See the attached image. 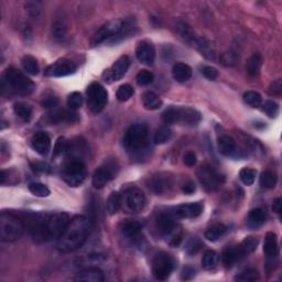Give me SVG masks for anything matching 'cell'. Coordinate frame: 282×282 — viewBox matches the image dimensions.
<instances>
[{"label":"cell","instance_id":"obj_1","mask_svg":"<svg viewBox=\"0 0 282 282\" xmlns=\"http://www.w3.org/2000/svg\"><path fill=\"white\" fill-rule=\"evenodd\" d=\"M70 216L65 213L34 215L28 220V229L37 243L59 239L70 223Z\"/></svg>","mask_w":282,"mask_h":282},{"label":"cell","instance_id":"obj_2","mask_svg":"<svg viewBox=\"0 0 282 282\" xmlns=\"http://www.w3.org/2000/svg\"><path fill=\"white\" fill-rule=\"evenodd\" d=\"M92 223L83 215L74 216L58 239V249L61 252H71L82 247L88 238Z\"/></svg>","mask_w":282,"mask_h":282},{"label":"cell","instance_id":"obj_3","mask_svg":"<svg viewBox=\"0 0 282 282\" xmlns=\"http://www.w3.org/2000/svg\"><path fill=\"white\" fill-rule=\"evenodd\" d=\"M3 83L7 84V86L11 91L21 95H29L35 88L34 83L29 78H27L21 71L15 67H9L6 71Z\"/></svg>","mask_w":282,"mask_h":282},{"label":"cell","instance_id":"obj_4","mask_svg":"<svg viewBox=\"0 0 282 282\" xmlns=\"http://www.w3.org/2000/svg\"><path fill=\"white\" fill-rule=\"evenodd\" d=\"M25 226L17 217L2 213L0 216V238L2 241H16L21 238Z\"/></svg>","mask_w":282,"mask_h":282},{"label":"cell","instance_id":"obj_5","mask_svg":"<svg viewBox=\"0 0 282 282\" xmlns=\"http://www.w3.org/2000/svg\"><path fill=\"white\" fill-rule=\"evenodd\" d=\"M149 130L144 124H135L129 127L125 135L124 143L128 150L138 151L146 147Z\"/></svg>","mask_w":282,"mask_h":282},{"label":"cell","instance_id":"obj_6","mask_svg":"<svg viewBox=\"0 0 282 282\" xmlns=\"http://www.w3.org/2000/svg\"><path fill=\"white\" fill-rule=\"evenodd\" d=\"M62 176L70 187H79L86 178L85 164L79 159H72L64 166Z\"/></svg>","mask_w":282,"mask_h":282},{"label":"cell","instance_id":"obj_7","mask_svg":"<svg viewBox=\"0 0 282 282\" xmlns=\"http://www.w3.org/2000/svg\"><path fill=\"white\" fill-rule=\"evenodd\" d=\"M87 107L90 110L97 114L102 111L108 103V93L99 83H92L87 87Z\"/></svg>","mask_w":282,"mask_h":282},{"label":"cell","instance_id":"obj_8","mask_svg":"<svg viewBox=\"0 0 282 282\" xmlns=\"http://www.w3.org/2000/svg\"><path fill=\"white\" fill-rule=\"evenodd\" d=\"M127 23V19H117L112 21L107 22L106 25L100 27L95 32V34L92 38V44H99L107 40H111L122 33L125 26Z\"/></svg>","mask_w":282,"mask_h":282},{"label":"cell","instance_id":"obj_9","mask_svg":"<svg viewBox=\"0 0 282 282\" xmlns=\"http://www.w3.org/2000/svg\"><path fill=\"white\" fill-rule=\"evenodd\" d=\"M174 269V260L167 252L157 253L154 264H152V272L157 280H167Z\"/></svg>","mask_w":282,"mask_h":282},{"label":"cell","instance_id":"obj_10","mask_svg":"<svg viewBox=\"0 0 282 282\" xmlns=\"http://www.w3.org/2000/svg\"><path fill=\"white\" fill-rule=\"evenodd\" d=\"M197 176L204 188L209 192L219 190L224 183V176H221L214 168L209 166L201 167L197 171Z\"/></svg>","mask_w":282,"mask_h":282},{"label":"cell","instance_id":"obj_11","mask_svg":"<svg viewBox=\"0 0 282 282\" xmlns=\"http://www.w3.org/2000/svg\"><path fill=\"white\" fill-rule=\"evenodd\" d=\"M118 171L116 161L108 160L102 167H99L93 175V187L95 188H103L110 181L115 178Z\"/></svg>","mask_w":282,"mask_h":282},{"label":"cell","instance_id":"obj_12","mask_svg":"<svg viewBox=\"0 0 282 282\" xmlns=\"http://www.w3.org/2000/svg\"><path fill=\"white\" fill-rule=\"evenodd\" d=\"M123 203L126 205L128 211L132 213L140 212L146 205V196L139 188H129L124 192Z\"/></svg>","mask_w":282,"mask_h":282},{"label":"cell","instance_id":"obj_13","mask_svg":"<svg viewBox=\"0 0 282 282\" xmlns=\"http://www.w3.org/2000/svg\"><path fill=\"white\" fill-rule=\"evenodd\" d=\"M76 71L75 64L70 60H60L54 64H52L46 70L47 76H54V78H62V76L71 75Z\"/></svg>","mask_w":282,"mask_h":282},{"label":"cell","instance_id":"obj_14","mask_svg":"<svg viewBox=\"0 0 282 282\" xmlns=\"http://www.w3.org/2000/svg\"><path fill=\"white\" fill-rule=\"evenodd\" d=\"M136 56L140 63L144 64V65H152L156 59L154 46L147 41L139 42L136 49Z\"/></svg>","mask_w":282,"mask_h":282},{"label":"cell","instance_id":"obj_15","mask_svg":"<svg viewBox=\"0 0 282 282\" xmlns=\"http://www.w3.org/2000/svg\"><path fill=\"white\" fill-rule=\"evenodd\" d=\"M192 46L202 54L205 59L209 60V61H215L216 60V49L209 40L202 38V37H196L194 41H193Z\"/></svg>","mask_w":282,"mask_h":282},{"label":"cell","instance_id":"obj_16","mask_svg":"<svg viewBox=\"0 0 282 282\" xmlns=\"http://www.w3.org/2000/svg\"><path fill=\"white\" fill-rule=\"evenodd\" d=\"M129 66H130V60H129L127 55L122 56V58L117 60L110 70H108V78L112 80H120L126 75Z\"/></svg>","mask_w":282,"mask_h":282},{"label":"cell","instance_id":"obj_17","mask_svg":"<svg viewBox=\"0 0 282 282\" xmlns=\"http://www.w3.org/2000/svg\"><path fill=\"white\" fill-rule=\"evenodd\" d=\"M32 148L38 152L40 156H47L51 150V139L49 135L44 131L35 134L32 138Z\"/></svg>","mask_w":282,"mask_h":282},{"label":"cell","instance_id":"obj_18","mask_svg":"<svg viewBox=\"0 0 282 282\" xmlns=\"http://www.w3.org/2000/svg\"><path fill=\"white\" fill-rule=\"evenodd\" d=\"M201 119H202V116L193 108H179L178 124L184 125V126H196L200 124Z\"/></svg>","mask_w":282,"mask_h":282},{"label":"cell","instance_id":"obj_19","mask_svg":"<svg viewBox=\"0 0 282 282\" xmlns=\"http://www.w3.org/2000/svg\"><path fill=\"white\" fill-rule=\"evenodd\" d=\"M149 188H151V191H154L157 194H163V193L168 192L170 190L172 182L170 176L163 175V174H158L152 176V178L149 180Z\"/></svg>","mask_w":282,"mask_h":282},{"label":"cell","instance_id":"obj_20","mask_svg":"<svg viewBox=\"0 0 282 282\" xmlns=\"http://www.w3.org/2000/svg\"><path fill=\"white\" fill-rule=\"evenodd\" d=\"M50 120L52 123H75L79 119L78 115L72 110H64V108H58L52 110L49 114Z\"/></svg>","mask_w":282,"mask_h":282},{"label":"cell","instance_id":"obj_21","mask_svg":"<svg viewBox=\"0 0 282 282\" xmlns=\"http://www.w3.org/2000/svg\"><path fill=\"white\" fill-rule=\"evenodd\" d=\"M156 225L162 235H171L175 229L174 219L169 213H160L156 219Z\"/></svg>","mask_w":282,"mask_h":282},{"label":"cell","instance_id":"obj_22","mask_svg":"<svg viewBox=\"0 0 282 282\" xmlns=\"http://www.w3.org/2000/svg\"><path fill=\"white\" fill-rule=\"evenodd\" d=\"M105 279L104 273L98 268H86L79 271L75 276L74 280L79 282H103Z\"/></svg>","mask_w":282,"mask_h":282},{"label":"cell","instance_id":"obj_23","mask_svg":"<svg viewBox=\"0 0 282 282\" xmlns=\"http://www.w3.org/2000/svg\"><path fill=\"white\" fill-rule=\"evenodd\" d=\"M203 212V204L200 202L182 204L176 208V214L183 219H195Z\"/></svg>","mask_w":282,"mask_h":282},{"label":"cell","instance_id":"obj_24","mask_svg":"<svg viewBox=\"0 0 282 282\" xmlns=\"http://www.w3.org/2000/svg\"><path fill=\"white\" fill-rule=\"evenodd\" d=\"M67 30L66 17L63 13L56 15L54 21L52 23V35L55 40H62Z\"/></svg>","mask_w":282,"mask_h":282},{"label":"cell","instance_id":"obj_25","mask_svg":"<svg viewBox=\"0 0 282 282\" xmlns=\"http://www.w3.org/2000/svg\"><path fill=\"white\" fill-rule=\"evenodd\" d=\"M264 251L268 260H273L278 256L279 252V247H278V240L276 234L268 233L265 238Z\"/></svg>","mask_w":282,"mask_h":282},{"label":"cell","instance_id":"obj_26","mask_svg":"<svg viewBox=\"0 0 282 282\" xmlns=\"http://www.w3.org/2000/svg\"><path fill=\"white\" fill-rule=\"evenodd\" d=\"M241 258H244V256L243 253L240 252L238 246L233 248L228 247L227 249H225L223 253H221V263H223V265L226 268H232L237 261L241 259Z\"/></svg>","mask_w":282,"mask_h":282},{"label":"cell","instance_id":"obj_27","mask_svg":"<svg viewBox=\"0 0 282 282\" xmlns=\"http://www.w3.org/2000/svg\"><path fill=\"white\" fill-rule=\"evenodd\" d=\"M172 75H173V78H174L175 80H178V82L180 83H183L191 78L192 70L188 64L176 63L172 68Z\"/></svg>","mask_w":282,"mask_h":282},{"label":"cell","instance_id":"obj_28","mask_svg":"<svg viewBox=\"0 0 282 282\" xmlns=\"http://www.w3.org/2000/svg\"><path fill=\"white\" fill-rule=\"evenodd\" d=\"M219 150L224 156H233L236 151V141L229 136H221L219 139Z\"/></svg>","mask_w":282,"mask_h":282},{"label":"cell","instance_id":"obj_29","mask_svg":"<svg viewBox=\"0 0 282 282\" xmlns=\"http://www.w3.org/2000/svg\"><path fill=\"white\" fill-rule=\"evenodd\" d=\"M261 64H263V56L260 53H253L251 58L248 59L247 64H246V71L249 76L255 78L259 74Z\"/></svg>","mask_w":282,"mask_h":282},{"label":"cell","instance_id":"obj_30","mask_svg":"<svg viewBox=\"0 0 282 282\" xmlns=\"http://www.w3.org/2000/svg\"><path fill=\"white\" fill-rule=\"evenodd\" d=\"M123 205V195H120L119 193L112 192L111 194L108 196L107 202H106V211L108 215H115L118 213V211Z\"/></svg>","mask_w":282,"mask_h":282},{"label":"cell","instance_id":"obj_31","mask_svg":"<svg viewBox=\"0 0 282 282\" xmlns=\"http://www.w3.org/2000/svg\"><path fill=\"white\" fill-rule=\"evenodd\" d=\"M175 32L176 34L179 35L180 39H182L184 42H187L188 44H192L194 41L196 35L194 34V32L192 31V29L188 27L185 22H178L175 25Z\"/></svg>","mask_w":282,"mask_h":282},{"label":"cell","instance_id":"obj_32","mask_svg":"<svg viewBox=\"0 0 282 282\" xmlns=\"http://www.w3.org/2000/svg\"><path fill=\"white\" fill-rule=\"evenodd\" d=\"M267 219V214L263 208H253L248 215V225L252 228H257L263 225Z\"/></svg>","mask_w":282,"mask_h":282},{"label":"cell","instance_id":"obj_33","mask_svg":"<svg viewBox=\"0 0 282 282\" xmlns=\"http://www.w3.org/2000/svg\"><path fill=\"white\" fill-rule=\"evenodd\" d=\"M142 104L146 110H156L162 106V100L155 93L146 92L142 95Z\"/></svg>","mask_w":282,"mask_h":282},{"label":"cell","instance_id":"obj_34","mask_svg":"<svg viewBox=\"0 0 282 282\" xmlns=\"http://www.w3.org/2000/svg\"><path fill=\"white\" fill-rule=\"evenodd\" d=\"M122 232L125 236L128 237V238L136 239V238H138L139 235L141 234V225L138 223V221H135V220L126 221V223L123 225Z\"/></svg>","mask_w":282,"mask_h":282},{"label":"cell","instance_id":"obj_35","mask_svg":"<svg viewBox=\"0 0 282 282\" xmlns=\"http://www.w3.org/2000/svg\"><path fill=\"white\" fill-rule=\"evenodd\" d=\"M219 264V253L214 251H207L204 253L202 259V266L205 270H213L215 269Z\"/></svg>","mask_w":282,"mask_h":282},{"label":"cell","instance_id":"obj_36","mask_svg":"<svg viewBox=\"0 0 282 282\" xmlns=\"http://www.w3.org/2000/svg\"><path fill=\"white\" fill-rule=\"evenodd\" d=\"M226 231L227 227L224 224H216L205 232V238L209 241H216L226 233Z\"/></svg>","mask_w":282,"mask_h":282},{"label":"cell","instance_id":"obj_37","mask_svg":"<svg viewBox=\"0 0 282 282\" xmlns=\"http://www.w3.org/2000/svg\"><path fill=\"white\" fill-rule=\"evenodd\" d=\"M14 111L23 122H29L32 116V108L26 103H17L14 106Z\"/></svg>","mask_w":282,"mask_h":282},{"label":"cell","instance_id":"obj_38","mask_svg":"<svg viewBox=\"0 0 282 282\" xmlns=\"http://www.w3.org/2000/svg\"><path fill=\"white\" fill-rule=\"evenodd\" d=\"M21 63H22L23 68H25V71L27 72L28 74H30V75H38L39 74V71H40L39 64L37 62V60H35L33 56H31V55L23 56Z\"/></svg>","mask_w":282,"mask_h":282},{"label":"cell","instance_id":"obj_39","mask_svg":"<svg viewBox=\"0 0 282 282\" xmlns=\"http://www.w3.org/2000/svg\"><path fill=\"white\" fill-rule=\"evenodd\" d=\"M258 243H259V240H258L256 237H247V238H245L243 243L238 246V248L240 252L243 253V256L245 257L246 255H249V253L256 251Z\"/></svg>","mask_w":282,"mask_h":282},{"label":"cell","instance_id":"obj_40","mask_svg":"<svg viewBox=\"0 0 282 282\" xmlns=\"http://www.w3.org/2000/svg\"><path fill=\"white\" fill-rule=\"evenodd\" d=\"M259 183L265 188H273L277 184V175L271 171H265L261 173Z\"/></svg>","mask_w":282,"mask_h":282},{"label":"cell","instance_id":"obj_41","mask_svg":"<svg viewBox=\"0 0 282 282\" xmlns=\"http://www.w3.org/2000/svg\"><path fill=\"white\" fill-rule=\"evenodd\" d=\"M259 273L256 269H246L235 277V280L240 282H253L259 280Z\"/></svg>","mask_w":282,"mask_h":282},{"label":"cell","instance_id":"obj_42","mask_svg":"<svg viewBox=\"0 0 282 282\" xmlns=\"http://www.w3.org/2000/svg\"><path fill=\"white\" fill-rule=\"evenodd\" d=\"M134 87L129 84H124V85L120 86L116 93V97L119 102H127L128 99H130L134 95Z\"/></svg>","mask_w":282,"mask_h":282},{"label":"cell","instance_id":"obj_43","mask_svg":"<svg viewBox=\"0 0 282 282\" xmlns=\"http://www.w3.org/2000/svg\"><path fill=\"white\" fill-rule=\"evenodd\" d=\"M244 100L246 104H248L251 107H259L263 104V97L259 93L249 91L244 94Z\"/></svg>","mask_w":282,"mask_h":282},{"label":"cell","instance_id":"obj_44","mask_svg":"<svg viewBox=\"0 0 282 282\" xmlns=\"http://www.w3.org/2000/svg\"><path fill=\"white\" fill-rule=\"evenodd\" d=\"M171 136H172V132L170 129H169L168 127H161L157 130L155 135V138H154L155 143L157 144L167 143L168 141L171 139Z\"/></svg>","mask_w":282,"mask_h":282},{"label":"cell","instance_id":"obj_45","mask_svg":"<svg viewBox=\"0 0 282 282\" xmlns=\"http://www.w3.org/2000/svg\"><path fill=\"white\" fill-rule=\"evenodd\" d=\"M83 105V96L78 92H73L68 95L67 97V106L70 107V110H79Z\"/></svg>","mask_w":282,"mask_h":282},{"label":"cell","instance_id":"obj_46","mask_svg":"<svg viewBox=\"0 0 282 282\" xmlns=\"http://www.w3.org/2000/svg\"><path fill=\"white\" fill-rule=\"evenodd\" d=\"M179 107H170L163 111L162 120L166 124H178Z\"/></svg>","mask_w":282,"mask_h":282},{"label":"cell","instance_id":"obj_47","mask_svg":"<svg viewBox=\"0 0 282 282\" xmlns=\"http://www.w3.org/2000/svg\"><path fill=\"white\" fill-rule=\"evenodd\" d=\"M29 191L32 194L39 197H47L50 195V190L47 185L42 183H31L29 185Z\"/></svg>","mask_w":282,"mask_h":282},{"label":"cell","instance_id":"obj_48","mask_svg":"<svg viewBox=\"0 0 282 282\" xmlns=\"http://www.w3.org/2000/svg\"><path fill=\"white\" fill-rule=\"evenodd\" d=\"M256 174H257V172L255 170H252V169L244 168L243 170L239 172V178L241 180V182L249 187V185H251L253 182H255Z\"/></svg>","mask_w":282,"mask_h":282},{"label":"cell","instance_id":"obj_49","mask_svg":"<svg viewBox=\"0 0 282 282\" xmlns=\"http://www.w3.org/2000/svg\"><path fill=\"white\" fill-rule=\"evenodd\" d=\"M136 79H137V83H138L139 85L146 86V85H149V84H151L152 82H154L155 76H154V74L151 73V72H149L147 70H142V71H140L138 74H137Z\"/></svg>","mask_w":282,"mask_h":282},{"label":"cell","instance_id":"obj_50","mask_svg":"<svg viewBox=\"0 0 282 282\" xmlns=\"http://www.w3.org/2000/svg\"><path fill=\"white\" fill-rule=\"evenodd\" d=\"M263 110L267 114L269 117H277V115L279 114V106L278 104L273 102V100H266L263 104Z\"/></svg>","mask_w":282,"mask_h":282},{"label":"cell","instance_id":"obj_51","mask_svg":"<svg viewBox=\"0 0 282 282\" xmlns=\"http://www.w3.org/2000/svg\"><path fill=\"white\" fill-rule=\"evenodd\" d=\"M201 248H202V244H201V241L197 238H192L188 241L185 251H187L188 255H195V253L199 252Z\"/></svg>","mask_w":282,"mask_h":282},{"label":"cell","instance_id":"obj_52","mask_svg":"<svg viewBox=\"0 0 282 282\" xmlns=\"http://www.w3.org/2000/svg\"><path fill=\"white\" fill-rule=\"evenodd\" d=\"M67 148H68V144L66 142L65 138H63V137H60V138L56 140L55 142V146H54V157H58L60 155H62L63 152L67 151Z\"/></svg>","mask_w":282,"mask_h":282},{"label":"cell","instance_id":"obj_53","mask_svg":"<svg viewBox=\"0 0 282 282\" xmlns=\"http://www.w3.org/2000/svg\"><path fill=\"white\" fill-rule=\"evenodd\" d=\"M202 74L205 78H207L209 80H214L217 76H219V72H217L216 68L212 66H204L202 70Z\"/></svg>","mask_w":282,"mask_h":282},{"label":"cell","instance_id":"obj_54","mask_svg":"<svg viewBox=\"0 0 282 282\" xmlns=\"http://www.w3.org/2000/svg\"><path fill=\"white\" fill-rule=\"evenodd\" d=\"M237 61V56L232 53V52H227V53H224L221 55V62L225 64L226 66H233L234 64Z\"/></svg>","mask_w":282,"mask_h":282},{"label":"cell","instance_id":"obj_55","mask_svg":"<svg viewBox=\"0 0 282 282\" xmlns=\"http://www.w3.org/2000/svg\"><path fill=\"white\" fill-rule=\"evenodd\" d=\"M269 92L271 95L280 96L281 93H282V80L277 79L276 82H273L269 87Z\"/></svg>","mask_w":282,"mask_h":282},{"label":"cell","instance_id":"obj_56","mask_svg":"<svg viewBox=\"0 0 282 282\" xmlns=\"http://www.w3.org/2000/svg\"><path fill=\"white\" fill-rule=\"evenodd\" d=\"M183 161H184V163H185V166H188V167H194L195 164H196V156L194 152H192V151H188L187 154L184 155V158H183Z\"/></svg>","mask_w":282,"mask_h":282},{"label":"cell","instance_id":"obj_57","mask_svg":"<svg viewBox=\"0 0 282 282\" xmlns=\"http://www.w3.org/2000/svg\"><path fill=\"white\" fill-rule=\"evenodd\" d=\"M32 170L35 172H41V173H47L50 172V166L44 162H34L31 163Z\"/></svg>","mask_w":282,"mask_h":282},{"label":"cell","instance_id":"obj_58","mask_svg":"<svg viewBox=\"0 0 282 282\" xmlns=\"http://www.w3.org/2000/svg\"><path fill=\"white\" fill-rule=\"evenodd\" d=\"M195 190H196L195 184L193 182H191V181H188V182L184 183L183 187H182V192L184 193V194H188V195L193 194V193L195 192Z\"/></svg>","mask_w":282,"mask_h":282},{"label":"cell","instance_id":"obj_59","mask_svg":"<svg viewBox=\"0 0 282 282\" xmlns=\"http://www.w3.org/2000/svg\"><path fill=\"white\" fill-rule=\"evenodd\" d=\"M58 104H59V100H58V98H55V97H49V98L44 99L42 102L43 107L52 108V110H54V108L58 106Z\"/></svg>","mask_w":282,"mask_h":282},{"label":"cell","instance_id":"obj_60","mask_svg":"<svg viewBox=\"0 0 282 282\" xmlns=\"http://www.w3.org/2000/svg\"><path fill=\"white\" fill-rule=\"evenodd\" d=\"M27 8H28V11H29V14L32 16V17H33V18L38 17L39 13H40V9H39V7H38L37 3L29 2L27 5Z\"/></svg>","mask_w":282,"mask_h":282},{"label":"cell","instance_id":"obj_61","mask_svg":"<svg viewBox=\"0 0 282 282\" xmlns=\"http://www.w3.org/2000/svg\"><path fill=\"white\" fill-rule=\"evenodd\" d=\"M194 276H195V270L193 268H190V267L185 268L182 272V279L183 280H190Z\"/></svg>","mask_w":282,"mask_h":282},{"label":"cell","instance_id":"obj_62","mask_svg":"<svg viewBox=\"0 0 282 282\" xmlns=\"http://www.w3.org/2000/svg\"><path fill=\"white\" fill-rule=\"evenodd\" d=\"M281 199H277L275 202H273V205H272V209H273V212H276L277 214H280L281 213Z\"/></svg>","mask_w":282,"mask_h":282}]
</instances>
